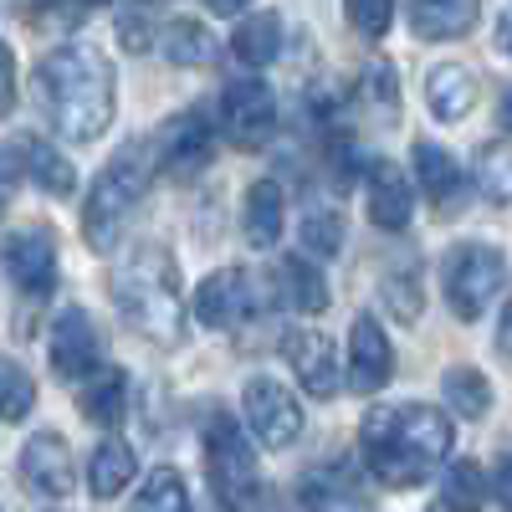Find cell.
Masks as SVG:
<instances>
[{"label":"cell","mask_w":512,"mask_h":512,"mask_svg":"<svg viewBox=\"0 0 512 512\" xmlns=\"http://www.w3.org/2000/svg\"><path fill=\"white\" fill-rule=\"evenodd\" d=\"M344 11H349V26L374 41L395 26V0H344Z\"/></svg>","instance_id":"34"},{"label":"cell","mask_w":512,"mask_h":512,"mask_svg":"<svg viewBox=\"0 0 512 512\" xmlns=\"http://www.w3.org/2000/svg\"><path fill=\"white\" fill-rule=\"evenodd\" d=\"M21 482L41 497H67L72 492V451L62 436L41 431L21 446Z\"/></svg>","instance_id":"14"},{"label":"cell","mask_w":512,"mask_h":512,"mask_svg":"<svg viewBox=\"0 0 512 512\" xmlns=\"http://www.w3.org/2000/svg\"><path fill=\"white\" fill-rule=\"evenodd\" d=\"M287 364L313 400H328L338 390V359H333V344L323 333H313V328L287 333Z\"/></svg>","instance_id":"15"},{"label":"cell","mask_w":512,"mask_h":512,"mask_svg":"<svg viewBox=\"0 0 512 512\" xmlns=\"http://www.w3.org/2000/svg\"><path fill=\"white\" fill-rule=\"evenodd\" d=\"M164 57L175 67H205L216 57V36H210L200 21H169L164 26Z\"/></svg>","instance_id":"28"},{"label":"cell","mask_w":512,"mask_h":512,"mask_svg":"<svg viewBox=\"0 0 512 512\" xmlns=\"http://www.w3.org/2000/svg\"><path fill=\"white\" fill-rule=\"evenodd\" d=\"M410 205H415V195H410V180L400 175L395 164H374L369 169V221L379 226V231H405L410 226Z\"/></svg>","instance_id":"18"},{"label":"cell","mask_w":512,"mask_h":512,"mask_svg":"<svg viewBox=\"0 0 512 512\" xmlns=\"http://www.w3.org/2000/svg\"><path fill=\"white\" fill-rule=\"evenodd\" d=\"M344 251V216L338 210H313V216L303 221V256H318V262H328V256Z\"/></svg>","instance_id":"32"},{"label":"cell","mask_w":512,"mask_h":512,"mask_svg":"<svg viewBox=\"0 0 512 512\" xmlns=\"http://www.w3.org/2000/svg\"><path fill=\"white\" fill-rule=\"evenodd\" d=\"M113 297H118V313L123 323L154 338V344H175L180 328H185V303H180V272H175V256L164 246L144 241L123 256V267L113 272Z\"/></svg>","instance_id":"3"},{"label":"cell","mask_w":512,"mask_h":512,"mask_svg":"<svg viewBox=\"0 0 512 512\" xmlns=\"http://www.w3.org/2000/svg\"><path fill=\"white\" fill-rule=\"evenodd\" d=\"M477 180H482V190H487L497 205H507V139H492V144L477 154Z\"/></svg>","instance_id":"35"},{"label":"cell","mask_w":512,"mask_h":512,"mask_svg":"<svg viewBox=\"0 0 512 512\" xmlns=\"http://www.w3.org/2000/svg\"><path fill=\"white\" fill-rule=\"evenodd\" d=\"M88 6H103V0H88Z\"/></svg>","instance_id":"41"},{"label":"cell","mask_w":512,"mask_h":512,"mask_svg":"<svg viewBox=\"0 0 512 512\" xmlns=\"http://www.w3.org/2000/svg\"><path fill=\"white\" fill-rule=\"evenodd\" d=\"M415 180H420L425 200H431L436 210H456V200H461V164L441 144H431V139L415 144Z\"/></svg>","instance_id":"20"},{"label":"cell","mask_w":512,"mask_h":512,"mask_svg":"<svg viewBox=\"0 0 512 512\" xmlns=\"http://www.w3.org/2000/svg\"><path fill=\"white\" fill-rule=\"evenodd\" d=\"M231 52H236V62H246V67L277 62V57H282V16H272V11L246 16V21L236 26V36H231Z\"/></svg>","instance_id":"24"},{"label":"cell","mask_w":512,"mask_h":512,"mask_svg":"<svg viewBox=\"0 0 512 512\" xmlns=\"http://www.w3.org/2000/svg\"><path fill=\"white\" fill-rule=\"evenodd\" d=\"M405 16L420 41H456L482 21V0H405Z\"/></svg>","instance_id":"16"},{"label":"cell","mask_w":512,"mask_h":512,"mask_svg":"<svg viewBox=\"0 0 512 512\" xmlns=\"http://www.w3.org/2000/svg\"><path fill=\"white\" fill-rule=\"evenodd\" d=\"M77 405L93 425H118L128 410V374L123 369H93L77 390Z\"/></svg>","instance_id":"21"},{"label":"cell","mask_w":512,"mask_h":512,"mask_svg":"<svg viewBox=\"0 0 512 512\" xmlns=\"http://www.w3.org/2000/svg\"><path fill=\"white\" fill-rule=\"evenodd\" d=\"M359 93H364V103H374L379 118H395V113H400V82H395V72L384 67V62H374V67L364 72Z\"/></svg>","instance_id":"33"},{"label":"cell","mask_w":512,"mask_h":512,"mask_svg":"<svg viewBox=\"0 0 512 512\" xmlns=\"http://www.w3.org/2000/svg\"><path fill=\"white\" fill-rule=\"evenodd\" d=\"M190 313L205 323V328H241L251 313H256V292H251V277L226 267V272H210L195 297H190Z\"/></svg>","instance_id":"10"},{"label":"cell","mask_w":512,"mask_h":512,"mask_svg":"<svg viewBox=\"0 0 512 512\" xmlns=\"http://www.w3.org/2000/svg\"><path fill=\"white\" fill-rule=\"evenodd\" d=\"M482 507H487V472H482V461H451L441 472L431 512H482Z\"/></svg>","instance_id":"22"},{"label":"cell","mask_w":512,"mask_h":512,"mask_svg":"<svg viewBox=\"0 0 512 512\" xmlns=\"http://www.w3.org/2000/svg\"><path fill=\"white\" fill-rule=\"evenodd\" d=\"M0 262H6V277L16 282V292L31 297V303H47L57 292V251L47 231H16L6 251H0Z\"/></svg>","instance_id":"9"},{"label":"cell","mask_w":512,"mask_h":512,"mask_svg":"<svg viewBox=\"0 0 512 512\" xmlns=\"http://www.w3.org/2000/svg\"><path fill=\"white\" fill-rule=\"evenodd\" d=\"M221 123H226V139L236 149H262L277 128V98L267 82L256 77H241V82H226L221 93Z\"/></svg>","instance_id":"7"},{"label":"cell","mask_w":512,"mask_h":512,"mask_svg":"<svg viewBox=\"0 0 512 512\" xmlns=\"http://www.w3.org/2000/svg\"><path fill=\"white\" fill-rule=\"evenodd\" d=\"M241 410H246L251 436L262 441V446H272V451H282V446H292L297 436H303V405H297L292 390H282L277 379H262V374H256V379L246 384Z\"/></svg>","instance_id":"8"},{"label":"cell","mask_w":512,"mask_h":512,"mask_svg":"<svg viewBox=\"0 0 512 512\" xmlns=\"http://www.w3.org/2000/svg\"><path fill=\"white\" fill-rule=\"evenodd\" d=\"M446 400L461 420H482L487 405H492V390H487V379L477 369H451L446 374Z\"/></svg>","instance_id":"29"},{"label":"cell","mask_w":512,"mask_h":512,"mask_svg":"<svg viewBox=\"0 0 512 512\" xmlns=\"http://www.w3.org/2000/svg\"><path fill=\"white\" fill-rule=\"evenodd\" d=\"M36 98L62 139L93 144L108 134L113 108H118L113 62L98 47H57L36 67Z\"/></svg>","instance_id":"1"},{"label":"cell","mask_w":512,"mask_h":512,"mask_svg":"<svg viewBox=\"0 0 512 512\" xmlns=\"http://www.w3.org/2000/svg\"><path fill=\"white\" fill-rule=\"evenodd\" d=\"M195 512H236V507H231V502H221V497H205Z\"/></svg>","instance_id":"40"},{"label":"cell","mask_w":512,"mask_h":512,"mask_svg":"<svg viewBox=\"0 0 512 512\" xmlns=\"http://www.w3.org/2000/svg\"><path fill=\"white\" fill-rule=\"evenodd\" d=\"M149 175H154L149 144H123V149L103 164V175H98L93 190H88V205H82V236H88L93 251H108V246H113L118 226L128 221V210L144 200Z\"/></svg>","instance_id":"4"},{"label":"cell","mask_w":512,"mask_h":512,"mask_svg":"<svg viewBox=\"0 0 512 512\" xmlns=\"http://www.w3.org/2000/svg\"><path fill=\"white\" fill-rule=\"evenodd\" d=\"M11 108H16V57H11L6 41H0V118Z\"/></svg>","instance_id":"37"},{"label":"cell","mask_w":512,"mask_h":512,"mask_svg":"<svg viewBox=\"0 0 512 512\" xmlns=\"http://www.w3.org/2000/svg\"><path fill=\"white\" fill-rule=\"evenodd\" d=\"M390 369H395L390 338H384V328H379L369 313H359L354 328H349V390H354V395H374V390H384Z\"/></svg>","instance_id":"12"},{"label":"cell","mask_w":512,"mask_h":512,"mask_svg":"<svg viewBox=\"0 0 512 512\" xmlns=\"http://www.w3.org/2000/svg\"><path fill=\"white\" fill-rule=\"evenodd\" d=\"M205 461H210V487L221 502H246L256 492V456L231 415H216L205 425Z\"/></svg>","instance_id":"6"},{"label":"cell","mask_w":512,"mask_h":512,"mask_svg":"<svg viewBox=\"0 0 512 512\" xmlns=\"http://www.w3.org/2000/svg\"><path fill=\"white\" fill-rule=\"evenodd\" d=\"M308 512H364V502L333 482H308Z\"/></svg>","instance_id":"36"},{"label":"cell","mask_w":512,"mask_h":512,"mask_svg":"<svg viewBox=\"0 0 512 512\" xmlns=\"http://www.w3.org/2000/svg\"><path fill=\"white\" fill-rule=\"evenodd\" d=\"M36 405V379L11 364V359H0V420H26Z\"/></svg>","instance_id":"30"},{"label":"cell","mask_w":512,"mask_h":512,"mask_svg":"<svg viewBox=\"0 0 512 512\" xmlns=\"http://www.w3.org/2000/svg\"><path fill=\"white\" fill-rule=\"evenodd\" d=\"M282 216H287V195L277 180H256L246 190V205H241V231L256 251H272L282 241Z\"/></svg>","instance_id":"17"},{"label":"cell","mask_w":512,"mask_h":512,"mask_svg":"<svg viewBox=\"0 0 512 512\" xmlns=\"http://www.w3.org/2000/svg\"><path fill=\"white\" fill-rule=\"evenodd\" d=\"M128 512H190V492H185V477L175 466H154L144 477L139 497L128 502Z\"/></svg>","instance_id":"27"},{"label":"cell","mask_w":512,"mask_h":512,"mask_svg":"<svg viewBox=\"0 0 512 512\" xmlns=\"http://www.w3.org/2000/svg\"><path fill=\"white\" fill-rule=\"evenodd\" d=\"M277 282H282V297L297 313H323L333 303L313 256H282V262H277Z\"/></svg>","instance_id":"23"},{"label":"cell","mask_w":512,"mask_h":512,"mask_svg":"<svg viewBox=\"0 0 512 512\" xmlns=\"http://www.w3.org/2000/svg\"><path fill=\"white\" fill-rule=\"evenodd\" d=\"M210 149H216V139H210V123L205 113H175L149 144V154L169 169V175H195V169L210 164Z\"/></svg>","instance_id":"11"},{"label":"cell","mask_w":512,"mask_h":512,"mask_svg":"<svg viewBox=\"0 0 512 512\" xmlns=\"http://www.w3.org/2000/svg\"><path fill=\"white\" fill-rule=\"evenodd\" d=\"M379 297H384V308H390L400 323H415L420 318V272L415 267H405V272H384V282H379Z\"/></svg>","instance_id":"31"},{"label":"cell","mask_w":512,"mask_h":512,"mask_svg":"<svg viewBox=\"0 0 512 512\" xmlns=\"http://www.w3.org/2000/svg\"><path fill=\"white\" fill-rule=\"evenodd\" d=\"M52 369L72 384H82L93 369H98V328L82 308H67L57 323H52Z\"/></svg>","instance_id":"13"},{"label":"cell","mask_w":512,"mask_h":512,"mask_svg":"<svg viewBox=\"0 0 512 512\" xmlns=\"http://www.w3.org/2000/svg\"><path fill=\"white\" fill-rule=\"evenodd\" d=\"M502 282H507V262L497 246H482V241H466L446 256V303L461 323H477L497 297H502Z\"/></svg>","instance_id":"5"},{"label":"cell","mask_w":512,"mask_h":512,"mask_svg":"<svg viewBox=\"0 0 512 512\" xmlns=\"http://www.w3.org/2000/svg\"><path fill=\"white\" fill-rule=\"evenodd\" d=\"M16 154H21V169H26V175H31L41 190H47V195H72L77 175H72V164H67L52 144L26 139V144H16Z\"/></svg>","instance_id":"26"},{"label":"cell","mask_w":512,"mask_h":512,"mask_svg":"<svg viewBox=\"0 0 512 512\" xmlns=\"http://www.w3.org/2000/svg\"><path fill=\"white\" fill-rule=\"evenodd\" d=\"M21 175H26V169H21V154H16V149H0V195L16 190Z\"/></svg>","instance_id":"38"},{"label":"cell","mask_w":512,"mask_h":512,"mask_svg":"<svg viewBox=\"0 0 512 512\" xmlns=\"http://www.w3.org/2000/svg\"><path fill=\"white\" fill-rule=\"evenodd\" d=\"M477 98H482V88H477V77L466 72L461 62H441L431 77H425V103H431V113L441 123L466 118V113L477 108Z\"/></svg>","instance_id":"19"},{"label":"cell","mask_w":512,"mask_h":512,"mask_svg":"<svg viewBox=\"0 0 512 512\" xmlns=\"http://www.w3.org/2000/svg\"><path fill=\"white\" fill-rule=\"evenodd\" d=\"M246 6H251V0H205V11H216V16H236Z\"/></svg>","instance_id":"39"},{"label":"cell","mask_w":512,"mask_h":512,"mask_svg":"<svg viewBox=\"0 0 512 512\" xmlns=\"http://www.w3.org/2000/svg\"><path fill=\"white\" fill-rule=\"evenodd\" d=\"M359 451L379 487H420L451 456V420L436 405L374 410L359 431Z\"/></svg>","instance_id":"2"},{"label":"cell","mask_w":512,"mask_h":512,"mask_svg":"<svg viewBox=\"0 0 512 512\" xmlns=\"http://www.w3.org/2000/svg\"><path fill=\"white\" fill-rule=\"evenodd\" d=\"M134 472H139V461H134V451H128V441H98V451H93V461H88V487H93V497H118L128 482H134Z\"/></svg>","instance_id":"25"}]
</instances>
